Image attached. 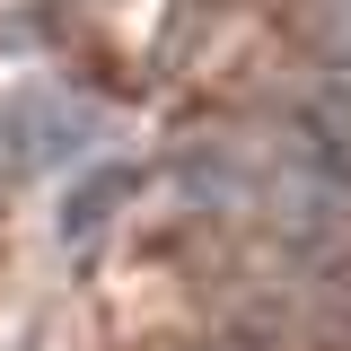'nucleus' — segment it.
Returning a JSON list of instances; mask_svg holds the SVG:
<instances>
[{
    "label": "nucleus",
    "mask_w": 351,
    "mask_h": 351,
    "mask_svg": "<svg viewBox=\"0 0 351 351\" xmlns=\"http://www.w3.org/2000/svg\"><path fill=\"white\" fill-rule=\"evenodd\" d=\"M263 219H272L290 263H343L351 255V167L334 149H316L307 132H290L263 158Z\"/></svg>",
    "instance_id": "1"
},
{
    "label": "nucleus",
    "mask_w": 351,
    "mask_h": 351,
    "mask_svg": "<svg viewBox=\"0 0 351 351\" xmlns=\"http://www.w3.org/2000/svg\"><path fill=\"white\" fill-rule=\"evenodd\" d=\"M88 132H97V106L44 97V88H9V97H0V184L53 167V158H80Z\"/></svg>",
    "instance_id": "2"
},
{
    "label": "nucleus",
    "mask_w": 351,
    "mask_h": 351,
    "mask_svg": "<svg viewBox=\"0 0 351 351\" xmlns=\"http://www.w3.org/2000/svg\"><path fill=\"white\" fill-rule=\"evenodd\" d=\"M176 193L193 219H246L263 211V158H246L237 141H193L176 158Z\"/></svg>",
    "instance_id": "3"
},
{
    "label": "nucleus",
    "mask_w": 351,
    "mask_h": 351,
    "mask_svg": "<svg viewBox=\"0 0 351 351\" xmlns=\"http://www.w3.org/2000/svg\"><path fill=\"white\" fill-rule=\"evenodd\" d=\"M123 193H132V167H97V176H80V184L62 193V219H53V228H62V246L97 237V228L114 219V202H123Z\"/></svg>",
    "instance_id": "4"
},
{
    "label": "nucleus",
    "mask_w": 351,
    "mask_h": 351,
    "mask_svg": "<svg viewBox=\"0 0 351 351\" xmlns=\"http://www.w3.org/2000/svg\"><path fill=\"white\" fill-rule=\"evenodd\" d=\"M307 18H316V53H325V71L351 80V0H307Z\"/></svg>",
    "instance_id": "5"
},
{
    "label": "nucleus",
    "mask_w": 351,
    "mask_h": 351,
    "mask_svg": "<svg viewBox=\"0 0 351 351\" xmlns=\"http://www.w3.org/2000/svg\"><path fill=\"white\" fill-rule=\"evenodd\" d=\"M202 351H263V343H202Z\"/></svg>",
    "instance_id": "6"
}]
</instances>
